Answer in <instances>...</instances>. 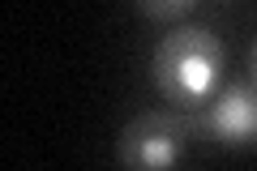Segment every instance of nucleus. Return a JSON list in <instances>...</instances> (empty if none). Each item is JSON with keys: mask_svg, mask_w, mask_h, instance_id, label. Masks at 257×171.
Masks as SVG:
<instances>
[{"mask_svg": "<svg viewBox=\"0 0 257 171\" xmlns=\"http://www.w3.org/2000/svg\"><path fill=\"white\" fill-rule=\"evenodd\" d=\"M189 141V124L176 111H146L120 133L116 158L124 167H172Z\"/></svg>", "mask_w": 257, "mask_h": 171, "instance_id": "2", "label": "nucleus"}, {"mask_svg": "<svg viewBox=\"0 0 257 171\" xmlns=\"http://www.w3.org/2000/svg\"><path fill=\"white\" fill-rule=\"evenodd\" d=\"M197 0H138V9L146 13V18H159V22H167V18H180L184 9H193Z\"/></svg>", "mask_w": 257, "mask_h": 171, "instance_id": "4", "label": "nucleus"}, {"mask_svg": "<svg viewBox=\"0 0 257 171\" xmlns=\"http://www.w3.org/2000/svg\"><path fill=\"white\" fill-rule=\"evenodd\" d=\"M248 77H253V86H257V43H253V52H248Z\"/></svg>", "mask_w": 257, "mask_h": 171, "instance_id": "5", "label": "nucleus"}, {"mask_svg": "<svg viewBox=\"0 0 257 171\" xmlns=\"http://www.w3.org/2000/svg\"><path fill=\"white\" fill-rule=\"evenodd\" d=\"M202 133L223 145H248L257 141V90L253 86H227L206 103Z\"/></svg>", "mask_w": 257, "mask_h": 171, "instance_id": "3", "label": "nucleus"}, {"mask_svg": "<svg viewBox=\"0 0 257 171\" xmlns=\"http://www.w3.org/2000/svg\"><path fill=\"white\" fill-rule=\"evenodd\" d=\"M219 73H223V47L206 26L172 30V35L155 47V60H150L155 86L167 94V103H176V107L210 103L214 86H219Z\"/></svg>", "mask_w": 257, "mask_h": 171, "instance_id": "1", "label": "nucleus"}]
</instances>
